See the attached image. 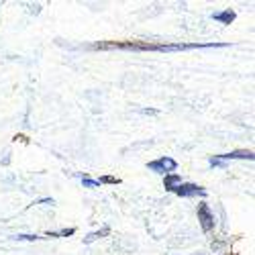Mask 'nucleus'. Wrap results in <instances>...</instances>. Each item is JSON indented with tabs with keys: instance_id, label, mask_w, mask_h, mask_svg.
<instances>
[{
	"instance_id": "7ed1b4c3",
	"label": "nucleus",
	"mask_w": 255,
	"mask_h": 255,
	"mask_svg": "<svg viewBox=\"0 0 255 255\" xmlns=\"http://www.w3.org/2000/svg\"><path fill=\"white\" fill-rule=\"evenodd\" d=\"M198 221H200V227H202L204 233H210L217 227V219H215V215H212V210L206 202L198 204Z\"/></svg>"
},
{
	"instance_id": "20e7f679",
	"label": "nucleus",
	"mask_w": 255,
	"mask_h": 255,
	"mask_svg": "<svg viewBox=\"0 0 255 255\" xmlns=\"http://www.w3.org/2000/svg\"><path fill=\"white\" fill-rule=\"evenodd\" d=\"M174 194L180 196V198H194V196H206V188L198 186V184H190V182H182Z\"/></svg>"
},
{
	"instance_id": "f257e3e1",
	"label": "nucleus",
	"mask_w": 255,
	"mask_h": 255,
	"mask_svg": "<svg viewBox=\"0 0 255 255\" xmlns=\"http://www.w3.org/2000/svg\"><path fill=\"white\" fill-rule=\"evenodd\" d=\"M233 159H249V161H253L255 155H253L251 149H237V151L223 153V155H212V157L208 159V163H210L212 167H225L227 161H233Z\"/></svg>"
},
{
	"instance_id": "1a4fd4ad",
	"label": "nucleus",
	"mask_w": 255,
	"mask_h": 255,
	"mask_svg": "<svg viewBox=\"0 0 255 255\" xmlns=\"http://www.w3.org/2000/svg\"><path fill=\"white\" fill-rule=\"evenodd\" d=\"M80 180H82L84 188H100V182H98V180H94V178H90V176H82Z\"/></svg>"
},
{
	"instance_id": "f03ea898",
	"label": "nucleus",
	"mask_w": 255,
	"mask_h": 255,
	"mask_svg": "<svg viewBox=\"0 0 255 255\" xmlns=\"http://www.w3.org/2000/svg\"><path fill=\"white\" fill-rule=\"evenodd\" d=\"M147 169H149V172H155V174H161V176H169V174H176L178 161L172 157H159L155 161L147 163Z\"/></svg>"
},
{
	"instance_id": "423d86ee",
	"label": "nucleus",
	"mask_w": 255,
	"mask_h": 255,
	"mask_svg": "<svg viewBox=\"0 0 255 255\" xmlns=\"http://www.w3.org/2000/svg\"><path fill=\"white\" fill-rule=\"evenodd\" d=\"M109 235H111V227H109V225H104L100 231L88 233V235L84 237V245H90V243H94V241H98V239H102V237H109Z\"/></svg>"
},
{
	"instance_id": "9b49d317",
	"label": "nucleus",
	"mask_w": 255,
	"mask_h": 255,
	"mask_svg": "<svg viewBox=\"0 0 255 255\" xmlns=\"http://www.w3.org/2000/svg\"><path fill=\"white\" fill-rule=\"evenodd\" d=\"M12 239H14V241H37L39 235H14Z\"/></svg>"
},
{
	"instance_id": "39448f33",
	"label": "nucleus",
	"mask_w": 255,
	"mask_h": 255,
	"mask_svg": "<svg viewBox=\"0 0 255 255\" xmlns=\"http://www.w3.org/2000/svg\"><path fill=\"white\" fill-rule=\"evenodd\" d=\"M212 18H215L217 23H221V25H231L233 20L237 18V12L233 10V8H225L221 12H212Z\"/></svg>"
},
{
	"instance_id": "6e6552de",
	"label": "nucleus",
	"mask_w": 255,
	"mask_h": 255,
	"mask_svg": "<svg viewBox=\"0 0 255 255\" xmlns=\"http://www.w3.org/2000/svg\"><path fill=\"white\" fill-rule=\"evenodd\" d=\"M76 233V229L72 227V229H61V231H57V233H47V237H70V235H74Z\"/></svg>"
},
{
	"instance_id": "0eeeda50",
	"label": "nucleus",
	"mask_w": 255,
	"mask_h": 255,
	"mask_svg": "<svg viewBox=\"0 0 255 255\" xmlns=\"http://www.w3.org/2000/svg\"><path fill=\"white\" fill-rule=\"evenodd\" d=\"M180 184H182V178H180L178 174H169V176H165V180H163V188L167 190V192H174V190H176Z\"/></svg>"
},
{
	"instance_id": "9d476101",
	"label": "nucleus",
	"mask_w": 255,
	"mask_h": 255,
	"mask_svg": "<svg viewBox=\"0 0 255 255\" xmlns=\"http://www.w3.org/2000/svg\"><path fill=\"white\" fill-rule=\"evenodd\" d=\"M98 182H100V186H102V184H121V180L115 178V176H102Z\"/></svg>"
}]
</instances>
